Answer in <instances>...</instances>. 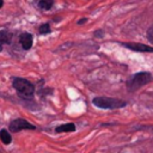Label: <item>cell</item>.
Returning a JSON list of instances; mask_svg holds the SVG:
<instances>
[{
  "label": "cell",
  "mask_w": 153,
  "mask_h": 153,
  "mask_svg": "<svg viewBox=\"0 0 153 153\" xmlns=\"http://www.w3.org/2000/svg\"><path fill=\"white\" fill-rule=\"evenodd\" d=\"M98 35H100V36H103V31H97V32L94 33V36H98Z\"/></svg>",
  "instance_id": "15"
},
{
  "label": "cell",
  "mask_w": 153,
  "mask_h": 153,
  "mask_svg": "<svg viewBox=\"0 0 153 153\" xmlns=\"http://www.w3.org/2000/svg\"><path fill=\"white\" fill-rule=\"evenodd\" d=\"M50 32V25L49 24H43L39 26V33L41 35H47Z\"/></svg>",
  "instance_id": "11"
},
{
  "label": "cell",
  "mask_w": 153,
  "mask_h": 153,
  "mask_svg": "<svg viewBox=\"0 0 153 153\" xmlns=\"http://www.w3.org/2000/svg\"><path fill=\"white\" fill-rule=\"evenodd\" d=\"M147 38L153 43V26H151L148 29V31H147Z\"/></svg>",
  "instance_id": "12"
},
{
  "label": "cell",
  "mask_w": 153,
  "mask_h": 153,
  "mask_svg": "<svg viewBox=\"0 0 153 153\" xmlns=\"http://www.w3.org/2000/svg\"><path fill=\"white\" fill-rule=\"evenodd\" d=\"M0 140H1L2 143L10 145L11 141H12V136H11V134H10L6 129H1V130H0Z\"/></svg>",
  "instance_id": "9"
},
{
  "label": "cell",
  "mask_w": 153,
  "mask_h": 153,
  "mask_svg": "<svg viewBox=\"0 0 153 153\" xmlns=\"http://www.w3.org/2000/svg\"><path fill=\"white\" fill-rule=\"evenodd\" d=\"M85 22H86V18H82V20H79V22H78V24H84Z\"/></svg>",
  "instance_id": "14"
},
{
  "label": "cell",
  "mask_w": 153,
  "mask_h": 153,
  "mask_svg": "<svg viewBox=\"0 0 153 153\" xmlns=\"http://www.w3.org/2000/svg\"><path fill=\"white\" fill-rule=\"evenodd\" d=\"M121 45L126 47L127 49L134 50V51H140V53H153V47H149L147 44H142V43H133V42H122Z\"/></svg>",
  "instance_id": "5"
},
{
  "label": "cell",
  "mask_w": 153,
  "mask_h": 153,
  "mask_svg": "<svg viewBox=\"0 0 153 153\" xmlns=\"http://www.w3.org/2000/svg\"><path fill=\"white\" fill-rule=\"evenodd\" d=\"M32 35L29 32H23L19 36V43L24 50H29L32 47Z\"/></svg>",
  "instance_id": "6"
},
{
  "label": "cell",
  "mask_w": 153,
  "mask_h": 153,
  "mask_svg": "<svg viewBox=\"0 0 153 153\" xmlns=\"http://www.w3.org/2000/svg\"><path fill=\"white\" fill-rule=\"evenodd\" d=\"M12 86L14 87V90L22 96V97H31L35 93V86L32 82H30L29 80L24 79V78H14L12 81Z\"/></svg>",
  "instance_id": "2"
},
{
  "label": "cell",
  "mask_w": 153,
  "mask_h": 153,
  "mask_svg": "<svg viewBox=\"0 0 153 153\" xmlns=\"http://www.w3.org/2000/svg\"><path fill=\"white\" fill-rule=\"evenodd\" d=\"M152 80V74L148 73V72H140V73H136L134 74L127 82V86H128V90L134 92L136 91L137 88L142 87L143 85L148 84L149 81Z\"/></svg>",
  "instance_id": "3"
},
{
  "label": "cell",
  "mask_w": 153,
  "mask_h": 153,
  "mask_svg": "<svg viewBox=\"0 0 153 153\" xmlns=\"http://www.w3.org/2000/svg\"><path fill=\"white\" fill-rule=\"evenodd\" d=\"M4 6V0H0V8Z\"/></svg>",
  "instance_id": "16"
},
{
  "label": "cell",
  "mask_w": 153,
  "mask_h": 153,
  "mask_svg": "<svg viewBox=\"0 0 153 153\" xmlns=\"http://www.w3.org/2000/svg\"><path fill=\"white\" fill-rule=\"evenodd\" d=\"M93 105L100 108V109H120L127 105V102L121 100V99H116V98H110V97H105V96H99V97H94L92 99Z\"/></svg>",
  "instance_id": "1"
},
{
  "label": "cell",
  "mask_w": 153,
  "mask_h": 153,
  "mask_svg": "<svg viewBox=\"0 0 153 153\" xmlns=\"http://www.w3.org/2000/svg\"><path fill=\"white\" fill-rule=\"evenodd\" d=\"M8 128H10V130L12 133H18V131H20L23 129H27V130H35L36 129V127L33 124H31L29 121H26L24 118H17V120L12 121L10 123Z\"/></svg>",
  "instance_id": "4"
},
{
  "label": "cell",
  "mask_w": 153,
  "mask_h": 153,
  "mask_svg": "<svg viewBox=\"0 0 153 153\" xmlns=\"http://www.w3.org/2000/svg\"><path fill=\"white\" fill-rule=\"evenodd\" d=\"M13 38V33L8 30H1L0 31V50L2 49V45L10 44Z\"/></svg>",
  "instance_id": "7"
},
{
  "label": "cell",
  "mask_w": 153,
  "mask_h": 153,
  "mask_svg": "<svg viewBox=\"0 0 153 153\" xmlns=\"http://www.w3.org/2000/svg\"><path fill=\"white\" fill-rule=\"evenodd\" d=\"M137 129H143V130L153 131V126H141V127H137Z\"/></svg>",
  "instance_id": "13"
},
{
  "label": "cell",
  "mask_w": 153,
  "mask_h": 153,
  "mask_svg": "<svg viewBox=\"0 0 153 153\" xmlns=\"http://www.w3.org/2000/svg\"><path fill=\"white\" fill-rule=\"evenodd\" d=\"M74 130H75L74 123H66V124H61L55 128L56 133H69V131H74Z\"/></svg>",
  "instance_id": "8"
},
{
  "label": "cell",
  "mask_w": 153,
  "mask_h": 153,
  "mask_svg": "<svg viewBox=\"0 0 153 153\" xmlns=\"http://www.w3.org/2000/svg\"><path fill=\"white\" fill-rule=\"evenodd\" d=\"M53 4H54V0H38V7L44 11L50 10Z\"/></svg>",
  "instance_id": "10"
}]
</instances>
